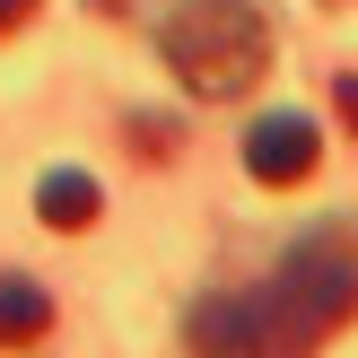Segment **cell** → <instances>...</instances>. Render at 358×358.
I'll use <instances>...</instances> for the list:
<instances>
[{
    "label": "cell",
    "mask_w": 358,
    "mask_h": 358,
    "mask_svg": "<svg viewBox=\"0 0 358 358\" xmlns=\"http://www.w3.org/2000/svg\"><path fill=\"white\" fill-rule=\"evenodd\" d=\"M350 315H358V227H315L262 289L201 297V306L184 315V341L219 350V358L227 350L236 358H254V350H315V341H332Z\"/></svg>",
    "instance_id": "cell-1"
},
{
    "label": "cell",
    "mask_w": 358,
    "mask_h": 358,
    "mask_svg": "<svg viewBox=\"0 0 358 358\" xmlns=\"http://www.w3.org/2000/svg\"><path fill=\"white\" fill-rule=\"evenodd\" d=\"M166 70L192 87V96L227 105L271 70V27H262L254 0H184L166 17Z\"/></svg>",
    "instance_id": "cell-2"
},
{
    "label": "cell",
    "mask_w": 358,
    "mask_h": 358,
    "mask_svg": "<svg viewBox=\"0 0 358 358\" xmlns=\"http://www.w3.org/2000/svg\"><path fill=\"white\" fill-rule=\"evenodd\" d=\"M315 157H324V131H315L306 114H262L254 131H245V175H254V184H306Z\"/></svg>",
    "instance_id": "cell-3"
},
{
    "label": "cell",
    "mask_w": 358,
    "mask_h": 358,
    "mask_svg": "<svg viewBox=\"0 0 358 358\" xmlns=\"http://www.w3.org/2000/svg\"><path fill=\"white\" fill-rule=\"evenodd\" d=\"M96 210H105V192H96V175H79V166H52L44 184H35V219L62 227V236L96 227Z\"/></svg>",
    "instance_id": "cell-4"
},
{
    "label": "cell",
    "mask_w": 358,
    "mask_h": 358,
    "mask_svg": "<svg viewBox=\"0 0 358 358\" xmlns=\"http://www.w3.org/2000/svg\"><path fill=\"white\" fill-rule=\"evenodd\" d=\"M52 332V297L35 289V280H0V350H27V341H44Z\"/></svg>",
    "instance_id": "cell-5"
},
{
    "label": "cell",
    "mask_w": 358,
    "mask_h": 358,
    "mask_svg": "<svg viewBox=\"0 0 358 358\" xmlns=\"http://www.w3.org/2000/svg\"><path fill=\"white\" fill-rule=\"evenodd\" d=\"M332 114H341L350 140H358V70H341V79H332Z\"/></svg>",
    "instance_id": "cell-6"
},
{
    "label": "cell",
    "mask_w": 358,
    "mask_h": 358,
    "mask_svg": "<svg viewBox=\"0 0 358 358\" xmlns=\"http://www.w3.org/2000/svg\"><path fill=\"white\" fill-rule=\"evenodd\" d=\"M27 9H35V0H0V35H9V27H27Z\"/></svg>",
    "instance_id": "cell-7"
}]
</instances>
